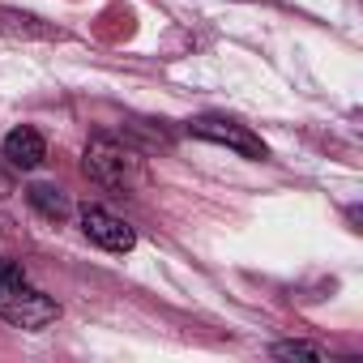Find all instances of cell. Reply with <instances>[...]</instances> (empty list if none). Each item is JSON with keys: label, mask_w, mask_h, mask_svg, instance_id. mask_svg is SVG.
Returning <instances> with one entry per match:
<instances>
[{"label": "cell", "mask_w": 363, "mask_h": 363, "mask_svg": "<svg viewBox=\"0 0 363 363\" xmlns=\"http://www.w3.org/2000/svg\"><path fill=\"white\" fill-rule=\"evenodd\" d=\"M60 316V303L43 295L18 261H0V320H9L18 329H48Z\"/></svg>", "instance_id": "obj_1"}, {"label": "cell", "mask_w": 363, "mask_h": 363, "mask_svg": "<svg viewBox=\"0 0 363 363\" xmlns=\"http://www.w3.org/2000/svg\"><path fill=\"white\" fill-rule=\"evenodd\" d=\"M82 167H86V175L94 179V184H103L111 193H133V189L145 184V162L137 158V150H128L116 137H94L86 145Z\"/></svg>", "instance_id": "obj_2"}, {"label": "cell", "mask_w": 363, "mask_h": 363, "mask_svg": "<svg viewBox=\"0 0 363 363\" xmlns=\"http://www.w3.org/2000/svg\"><path fill=\"white\" fill-rule=\"evenodd\" d=\"M189 133L201 137V141L227 145V150H235V154H244V158H265V154H269L265 141H261L248 124H240V120H231V116H193V120H189Z\"/></svg>", "instance_id": "obj_3"}, {"label": "cell", "mask_w": 363, "mask_h": 363, "mask_svg": "<svg viewBox=\"0 0 363 363\" xmlns=\"http://www.w3.org/2000/svg\"><path fill=\"white\" fill-rule=\"evenodd\" d=\"M77 218H82V235H86L90 244H99L103 252H133V248H137V231H133L124 218H116L111 210L86 206Z\"/></svg>", "instance_id": "obj_4"}, {"label": "cell", "mask_w": 363, "mask_h": 363, "mask_svg": "<svg viewBox=\"0 0 363 363\" xmlns=\"http://www.w3.org/2000/svg\"><path fill=\"white\" fill-rule=\"evenodd\" d=\"M0 154H5V162H9L13 171H35V167H43V158H48V141H43L39 128L22 124V128H13L5 141H0Z\"/></svg>", "instance_id": "obj_5"}, {"label": "cell", "mask_w": 363, "mask_h": 363, "mask_svg": "<svg viewBox=\"0 0 363 363\" xmlns=\"http://www.w3.org/2000/svg\"><path fill=\"white\" fill-rule=\"evenodd\" d=\"M0 35L5 39H22V43H56L65 39L60 26L35 18V13H22V9H0Z\"/></svg>", "instance_id": "obj_6"}, {"label": "cell", "mask_w": 363, "mask_h": 363, "mask_svg": "<svg viewBox=\"0 0 363 363\" xmlns=\"http://www.w3.org/2000/svg\"><path fill=\"white\" fill-rule=\"evenodd\" d=\"M26 201H30L43 218H52V223H65V218L73 214V201H69V193H65L60 184H30V189H26Z\"/></svg>", "instance_id": "obj_7"}, {"label": "cell", "mask_w": 363, "mask_h": 363, "mask_svg": "<svg viewBox=\"0 0 363 363\" xmlns=\"http://www.w3.org/2000/svg\"><path fill=\"white\" fill-rule=\"evenodd\" d=\"M269 354H274V359H316V363L329 359V350L316 346V342H274Z\"/></svg>", "instance_id": "obj_8"}, {"label": "cell", "mask_w": 363, "mask_h": 363, "mask_svg": "<svg viewBox=\"0 0 363 363\" xmlns=\"http://www.w3.org/2000/svg\"><path fill=\"white\" fill-rule=\"evenodd\" d=\"M9 184H13V179H9V171H0V193H9Z\"/></svg>", "instance_id": "obj_9"}]
</instances>
